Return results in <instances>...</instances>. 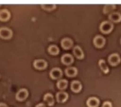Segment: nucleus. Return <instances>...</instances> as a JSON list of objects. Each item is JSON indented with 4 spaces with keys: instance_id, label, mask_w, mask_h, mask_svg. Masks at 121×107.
Wrapping results in <instances>:
<instances>
[{
    "instance_id": "11",
    "label": "nucleus",
    "mask_w": 121,
    "mask_h": 107,
    "mask_svg": "<svg viewBox=\"0 0 121 107\" xmlns=\"http://www.w3.org/2000/svg\"><path fill=\"white\" fill-rule=\"evenodd\" d=\"M100 104V101L96 97H91L87 101L88 107H98Z\"/></svg>"
},
{
    "instance_id": "15",
    "label": "nucleus",
    "mask_w": 121,
    "mask_h": 107,
    "mask_svg": "<svg viewBox=\"0 0 121 107\" xmlns=\"http://www.w3.org/2000/svg\"><path fill=\"white\" fill-rule=\"evenodd\" d=\"M65 73L67 76L74 77L78 73L77 69L75 67H69L65 69Z\"/></svg>"
},
{
    "instance_id": "2",
    "label": "nucleus",
    "mask_w": 121,
    "mask_h": 107,
    "mask_svg": "<svg viewBox=\"0 0 121 107\" xmlns=\"http://www.w3.org/2000/svg\"><path fill=\"white\" fill-rule=\"evenodd\" d=\"M13 35V32L7 27L0 28V37L3 39H9Z\"/></svg>"
},
{
    "instance_id": "23",
    "label": "nucleus",
    "mask_w": 121,
    "mask_h": 107,
    "mask_svg": "<svg viewBox=\"0 0 121 107\" xmlns=\"http://www.w3.org/2000/svg\"><path fill=\"white\" fill-rule=\"evenodd\" d=\"M102 107H112V105L110 102H105L104 103Z\"/></svg>"
},
{
    "instance_id": "18",
    "label": "nucleus",
    "mask_w": 121,
    "mask_h": 107,
    "mask_svg": "<svg viewBox=\"0 0 121 107\" xmlns=\"http://www.w3.org/2000/svg\"><path fill=\"white\" fill-rule=\"evenodd\" d=\"M67 85H68V81H67V80L65 79H59L56 83L57 88L60 90L65 89L67 87Z\"/></svg>"
},
{
    "instance_id": "26",
    "label": "nucleus",
    "mask_w": 121,
    "mask_h": 107,
    "mask_svg": "<svg viewBox=\"0 0 121 107\" xmlns=\"http://www.w3.org/2000/svg\"></svg>"
},
{
    "instance_id": "5",
    "label": "nucleus",
    "mask_w": 121,
    "mask_h": 107,
    "mask_svg": "<svg viewBox=\"0 0 121 107\" xmlns=\"http://www.w3.org/2000/svg\"><path fill=\"white\" fill-rule=\"evenodd\" d=\"M108 60L110 65H116L121 62V57L118 54L114 53V54H110L108 56Z\"/></svg>"
},
{
    "instance_id": "17",
    "label": "nucleus",
    "mask_w": 121,
    "mask_h": 107,
    "mask_svg": "<svg viewBox=\"0 0 121 107\" xmlns=\"http://www.w3.org/2000/svg\"><path fill=\"white\" fill-rule=\"evenodd\" d=\"M108 19L113 22H119L121 21V14L118 12L111 13L108 16Z\"/></svg>"
},
{
    "instance_id": "13",
    "label": "nucleus",
    "mask_w": 121,
    "mask_h": 107,
    "mask_svg": "<svg viewBox=\"0 0 121 107\" xmlns=\"http://www.w3.org/2000/svg\"><path fill=\"white\" fill-rule=\"evenodd\" d=\"M11 16L9 11L6 9H0V20L3 22H6L9 19Z\"/></svg>"
},
{
    "instance_id": "8",
    "label": "nucleus",
    "mask_w": 121,
    "mask_h": 107,
    "mask_svg": "<svg viewBox=\"0 0 121 107\" xmlns=\"http://www.w3.org/2000/svg\"><path fill=\"white\" fill-rule=\"evenodd\" d=\"M61 62L65 65H70L73 62V57L70 54H65L61 57Z\"/></svg>"
},
{
    "instance_id": "3",
    "label": "nucleus",
    "mask_w": 121,
    "mask_h": 107,
    "mask_svg": "<svg viewBox=\"0 0 121 107\" xmlns=\"http://www.w3.org/2000/svg\"><path fill=\"white\" fill-rule=\"evenodd\" d=\"M63 74L61 69L59 67H54L50 71V76L53 79H59Z\"/></svg>"
},
{
    "instance_id": "9",
    "label": "nucleus",
    "mask_w": 121,
    "mask_h": 107,
    "mask_svg": "<svg viewBox=\"0 0 121 107\" xmlns=\"http://www.w3.org/2000/svg\"><path fill=\"white\" fill-rule=\"evenodd\" d=\"M69 98V95L65 91H59L56 93V98L58 103H63L65 102Z\"/></svg>"
},
{
    "instance_id": "6",
    "label": "nucleus",
    "mask_w": 121,
    "mask_h": 107,
    "mask_svg": "<svg viewBox=\"0 0 121 107\" xmlns=\"http://www.w3.org/2000/svg\"><path fill=\"white\" fill-rule=\"evenodd\" d=\"M94 44L97 47L101 48L105 44V39L101 35H96L94 38Z\"/></svg>"
},
{
    "instance_id": "1",
    "label": "nucleus",
    "mask_w": 121,
    "mask_h": 107,
    "mask_svg": "<svg viewBox=\"0 0 121 107\" xmlns=\"http://www.w3.org/2000/svg\"><path fill=\"white\" fill-rule=\"evenodd\" d=\"M114 25L111 22L108 21L102 22L100 25V30L104 33H108L112 30Z\"/></svg>"
},
{
    "instance_id": "10",
    "label": "nucleus",
    "mask_w": 121,
    "mask_h": 107,
    "mask_svg": "<svg viewBox=\"0 0 121 107\" xmlns=\"http://www.w3.org/2000/svg\"><path fill=\"white\" fill-rule=\"evenodd\" d=\"M61 46L64 49H69L73 46L72 40L70 38H64L61 41Z\"/></svg>"
},
{
    "instance_id": "7",
    "label": "nucleus",
    "mask_w": 121,
    "mask_h": 107,
    "mask_svg": "<svg viewBox=\"0 0 121 107\" xmlns=\"http://www.w3.org/2000/svg\"><path fill=\"white\" fill-rule=\"evenodd\" d=\"M33 65L36 69L42 70L47 67V62L44 59H36L33 62Z\"/></svg>"
},
{
    "instance_id": "21",
    "label": "nucleus",
    "mask_w": 121,
    "mask_h": 107,
    "mask_svg": "<svg viewBox=\"0 0 121 107\" xmlns=\"http://www.w3.org/2000/svg\"><path fill=\"white\" fill-rule=\"evenodd\" d=\"M42 8L45 10L51 11V10H53L56 8V5L54 4H43V5H42Z\"/></svg>"
},
{
    "instance_id": "20",
    "label": "nucleus",
    "mask_w": 121,
    "mask_h": 107,
    "mask_svg": "<svg viewBox=\"0 0 121 107\" xmlns=\"http://www.w3.org/2000/svg\"><path fill=\"white\" fill-rule=\"evenodd\" d=\"M99 65L100 69L104 73H107L109 71V69H108V66L106 64V62L104 59H100L99 61Z\"/></svg>"
},
{
    "instance_id": "16",
    "label": "nucleus",
    "mask_w": 121,
    "mask_h": 107,
    "mask_svg": "<svg viewBox=\"0 0 121 107\" xmlns=\"http://www.w3.org/2000/svg\"><path fill=\"white\" fill-rule=\"evenodd\" d=\"M44 101L47 103L49 106H53L54 105L55 102H54V98H53V96L51 93H47L44 95L43 97Z\"/></svg>"
},
{
    "instance_id": "25",
    "label": "nucleus",
    "mask_w": 121,
    "mask_h": 107,
    "mask_svg": "<svg viewBox=\"0 0 121 107\" xmlns=\"http://www.w3.org/2000/svg\"><path fill=\"white\" fill-rule=\"evenodd\" d=\"M0 107H8L7 105L4 103H0Z\"/></svg>"
},
{
    "instance_id": "24",
    "label": "nucleus",
    "mask_w": 121,
    "mask_h": 107,
    "mask_svg": "<svg viewBox=\"0 0 121 107\" xmlns=\"http://www.w3.org/2000/svg\"><path fill=\"white\" fill-rule=\"evenodd\" d=\"M35 107H46L45 105V104L43 103H39L38 105H36L35 106Z\"/></svg>"
},
{
    "instance_id": "19",
    "label": "nucleus",
    "mask_w": 121,
    "mask_h": 107,
    "mask_svg": "<svg viewBox=\"0 0 121 107\" xmlns=\"http://www.w3.org/2000/svg\"><path fill=\"white\" fill-rule=\"evenodd\" d=\"M48 52L52 55H57L60 52V49L58 47L55 45H51L48 48Z\"/></svg>"
},
{
    "instance_id": "22",
    "label": "nucleus",
    "mask_w": 121,
    "mask_h": 107,
    "mask_svg": "<svg viewBox=\"0 0 121 107\" xmlns=\"http://www.w3.org/2000/svg\"><path fill=\"white\" fill-rule=\"evenodd\" d=\"M116 8L115 5H107L104 8V13H108Z\"/></svg>"
},
{
    "instance_id": "14",
    "label": "nucleus",
    "mask_w": 121,
    "mask_h": 107,
    "mask_svg": "<svg viewBox=\"0 0 121 107\" xmlns=\"http://www.w3.org/2000/svg\"><path fill=\"white\" fill-rule=\"evenodd\" d=\"M82 86L81 83L78 81L75 80L73 81L71 83V89L75 93H78L82 89Z\"/></svg>"
},
{
    "instance_id": "12",
    "label": "nucleus",
    "mask_w": 121,
    "mask_h": 107,
    "mask_svg": "<svg viewBox=\"0 0 121 107\" xmlns=\"http://www.w3.org/2000/svg\"><path fill=\"white\" fill-rule=\"evenodd\" d=\"M73 53L77 58L80 59H83L84 57V53H83L82 49L78 46H75L73 49Z\"/></svg>"
},
{
    "instance_id": "4",
    "label": "nucleus",
    "mask_w": 121,
    "mask_h": 107,
    "mask_svg": "<svg viewBox=\"0 0 121 107\" xmlns=\"http://www.w3.org/2000/svg\"><path fill=\"white\" fill-rule=\"evenodd\" d=\"M28 96V91L25 88H22L20 89L16 94V99L18 101L22 102L26 100Z\"/></svg>"
}]
</instances>
